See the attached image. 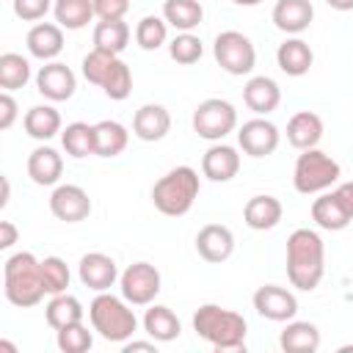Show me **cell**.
I'll return each instance as SVG.
<instances>
[{
  "label": "cell",
  "instance_id": "cell-1",
  "mask_svg": "<svg viewBox=\"0 0 353 353\" xmlns=\"http://www.w3.org/2000/svg\"><path fill=\"white\" fill-rule=\"evenodd\" d=\"M325 273V245L314 229H295L287 237V279L292 287L312 292Z\"/></svg>",
  "mask_w": 353,
  "mask_h": 353
},
{
  "label": "cell",
  "instance_id": "cell-2",
  "mask_svg": "<svg viewBox=\"0 0 353 353\" xmlns=\"http://www.w3.org/2000/svg\"><path fill=\"white\" fill-rule=\"evenodd\" d=\"M193 331L215 350H243L248 323L240 312L223 309L218 303H201L193 314Z\"/></svg>",
  "mask_w": 353,
  "mask_h": 353
},
{
  "label": "cell",
  "instance_id": "cell-3",
  "mask_svg": "<svg viewBox=\"0 0 353 353\" xmlns=\"http://www.w3.org/2000/svg\"><path fill=\"white\" fill-rule=\"evenodd\" d=\"M3 290L8 303L19 309L36 306L47 292L41 281V262L30 251H17L3 265Z\"/></svg>",
  "mask_w": 353,
  "mask_h": 353
},
{
  "label": "cell",
  "instance_id": "cell-4",
  "mask_svg": "<svg viewBox=\"0 0 353 353\" xmlns=\"http://www.w3.org/2000/svg\"><path fill=\"white\" fill-rule=\"evenodd\" d=\"M132 303L119 298V295H110L108 290L105 292H97V298L91 301L88 306V317H91V328L108 339V342H127L135 328H138V317L135 312L130 309Z\"/></svg>",
  "mask_w": 353,
  "mask_h": 353
},
{
  "label": "cell",
  "instance_id": "cell-5",
  "mask_svg": "<svg viewBox=\"0 0 353 353\" xmlns=\"http://www.w3.org/2000/svg\"><path fill=\"white\" fill-rule=\"evenodd\" d=\"M199 188H201L199 185V174L190 165H176L165 176H160L154 182V188H152V204L163 215L179 218L199 199Z\"/></svg>",
  "mask_w": 353,
  "mask_h": 353
},
{
  "label": "cell",
  "instance_id": "cell-6",
  "mask_svg": "<svg viewBox=\"0 0 353 353\" xmlns=\"http://www.w3.org/2000/svg\"><path fill=\"white\" fill-rule=\"evenodd\" d=\"M83 77L94 85H99L105 91L108 99H127L130 91H132V72L130 66L119 58V55H110V52H102V50H91L85 58H83Z\"/></svg>",
  "mask_w": 353,
  "mask_h": 353
},
{
  "label": "cell",
  "instance_id": "cell-7",
  "mask_svg": "<svg viewBox=\"0 0 353 353\" xmlns=\"http://www.w3.org/2000/svg\"><path fill=\"white\" fill-rule=\"evenodd\" d=\"M339 163L325 154L323 149L312 146V149H303L295 160V171H292V185L298 193L303 196H312V193H323L328 190L334 182H339Z\"/></svg>",
  "mask_w": 353,
  "mask_h": 353
},
{
  "label": "cell",
  "instance_id": "cell-8",
  "mask_svg": "<svg viewBox=\"0 0 353 353\" xmlns=\"http://www.w3.org/2000/svg\"><path fill=\"white\" fill-rule=\"evenodd\" d=\"M212 55H215L218 66L229 74H248L256 63V50L251 44V39L240 30L218 33L215 44H212Z\"/></svg>",
  "mask_w": 353,
  "mask_h": 353
},
{
  "label": "cell",
  "instance_id": "cell-9",
  "mask_svg": "<svg viewBox=\"0 0 353 353\" xmlns=\"http://www.w3.org/2000/svg\"><path fill=\"white\" fill-rule=\"evenodd\" d=\"M234 127H237V110L226 99L212 97L193 110V130L204 141H223Z\"/></svg>",
  "mask_w": 353,
  "mask_h": 353
},
{
  "label": "cell",
  "instance_id": "cell-10",
  "mask_svg": "<svg viewBox=\"0 0 353 353\" xmlns=\"http://www.w3.org/2000/svg\"><path fill=\"white\" fill-rule=\"evenodd\" d=\"M160 270L149 262H132L121 276H119V287H121V298L130 301L132 306H149L157 295H160Z\"/></svg>",
  "mask_w": 353,
  "mask_h": 353
},
{
  "label": "cell",
  "instance_id": "cell-11",
  "mask_svg": "<svg viewBox=\"0 0 353 353\" xmlns=\"http://www.w3.org/2000/svg\"><path fill=\"white\" fill-rule=\"evenodd\" d=\"M36 88L44 99L50 102H66L74 97V88H77V77L74 72L61 63V61H47L39 74H36Z\"/></svg>",
  "mask_w": 353,
  "mask_h": 353
},
{
  "label": "cell",
  "instance_id": "cell-12",
  "mask_svg": "<svg viewBox=\"0 0 353 353\" xmlns=\"http://www.w3.org/2000/svg\"><path fill=\"white\" fill-rule=\"evenodd\" d=\"M254 309L273 323H287L298 314V298L279 284H265L254 292Z\"/></svg>",
  "mask_w": 353,
  "mask_h": 353
},
{
  "label": "cell",
  "instance_id": "cell-13",
  "mask_svg": "<svg viewBox=\"0 0 353 353\" xmlns=\"http://www.w3.org/2000/svg\"><path fill=\"white\" fill-rule=\"evenodd\" d=\"M50 212L63 223H80L91 215V199L80 185H58L50 196Z\"/></svg>",
  "mask_w": 353,
  "mask_h": 353
},
{
  "label": "cell",
  "instance_id": "cell-14",
  "mask_svg": "<svg viewBox=\"0 0 353 353\" xmlns=\"http://www.w3.org/2000/svg\"><path fill=\"white\" fill-rule=\"evenodd\" d=\"M237 143L248 157H268L279 146V127L268 119H251L240 127Z\"/></svg>",
  "mask_w": 353,
  "mask_h": 353
},
{
  "label": "cell",
  "instance_id": "cell-15",
  "mask_svg": "<svg viewBox=\"0 0 353 353\" xmlns=\"http://www.w3.org/2000/svg\"><path fill=\"white\" fill-rule=\"evenodd\" d=\"M196 251L204 262L221 265L234 254V234L223 223H207L196 234Z\"/></svg>",
  "mask_w": 353,
  "mask_h": 353
},
{
  "label": "cell",
  "instance_id": "cell-16",
  "mask_svg": "<svg viewBox=\"0 0 353 353\" xmlns=\"http://www.w3.org/2000/svg\"><path fill=\"white\" fill-rule=\"evenodd\" d=\"M77 276H80V281H83L88 290L105 292V290H110V287L119 281V268H116L113 256H108V254H102V251H91V254H85V256L80 259Z\"/></svg>",
  "mask_w": 353,
  "mask_h": 353
},
{
  "label": "cell",
  "instance_id": "cell-17",
  "mask_svg": "<svg viewBox=\"0 0 353 353\" xmlns=\"http://www.w3.org/2000/svg\"><path fill=\"white\" fill-rule=\"evenodd\" d=\"M243 102L248 105V110H254L256 116H268L279 108L281 102V88L273 77L256 74L243 85Z\"/></svg>",
  "mask_w": 353,
  "mask_h": 353
},
{
  "label": "cell",
  "instance_id": "cell-18",
  "mask_svg": "<svg viewBox=\"0 0 353 353\" xmlns=\"http://www.w3.org/2000/svg\"><path fill=\"white\" fill-rule=\"evenodd\" d=\"M201 171L207 179L212 182H229L237 176L240 171V154L234 146H226V143H212L204 157H201Z\"/></svg>",
  "mask_w": 353,
  "mask_h": 353
},
{
  "label": "cell",
  "instance_id": "cell-19",
  "mask_svg": "<svg viewBox=\"0 0 353 353\" xmlns=\"http://www.w3.org/2000/svg\"><path fill=\"white\" fill-rule=\"evenodd\" d=\"M314 19V6L309 0H276L273 6V25L290 36L303 33Z\"/></svg>",
  "mask_w": 353,
  "mask_h": 353
},
{
  "label": "cell",
  "instance_id": "cell-20",
  "mask_svg": "<svg viewBox=\"0 0 353 353\" xmlns=\"http://www.w3.org/2000/svg\"><path fill=\"white\" fill-rule=\"evenodd\" d=\"M168 130H171V116L163 105H154V102L141 105L132 116V132L141 141H149V143L163 141L168 135Z\"/></svg>",
  "mask_w": 353,
  "mask_h": 353
},
{
  "label": "cell",
  "instance_id": "cell-21",
  "mask_svg": "<svg viewBox=\"0 0 353 353\" xmlns=\"http://www.w3.org/2000/svg\"><path fill=\"white\" fill-rule=\"evenodd\" d=\"M28 52L39 61H52L61 55L63 50V28L61 25H52V22H36L30 30H28Z\"/></svg>",
  "mask_w": 353,
  "mask_h": 353
},
{
  "label": "cell",
  "instance_id": "cell-22",
  "mask_svg": "<svg viewBox=\"0 0 353 353\" xmlns=\"http://www.w3.org/2000/svg\"><path fill=\"white\" fill-rule=\"evenodd\" d=\"M276 63H279V69L284 72V74H290V77H303L309 69H312V63H314V52H312V47L303 41V39H287L284 44H279V50H276Z\"/></svg>",
  "mask_w": 353,
  "mask_h": 353
},
{
  "label": "cell",
  "instance_id": "cell-23",
  "mask_svg": "<svg viewBox=\"0 0 353 353\" xmlns=\"http://www.w3.org/2000/svg\"><path fill=\"white\" fill-rule=\"evenodd\" d=\"M284 215V207L276 196H251L245 201V210H243V221L248 229H256V232H265V229H273L279 226Z\"/></svg>",
  "mask_w": 353,
  "mask_h": 353
},
{
  "label": "cell",
  "instance_id": "cell-24",
  "mask_svg": "<svg viewBox=\"0 0 353 353\" xmlns=\"http://www.w3.org/2000/svg\"><path fill=\"white\" fill-rule=\"evenodd\" d=\"M63 174V157L52 146H36L28 157V176L36 185H55Z\"/></svg>",
  "mask_w": 353,
  "mask_h": 353
},
{
  "label": "cell",
  "instance_id": "cell-25",
  "mask_svg": "<svg viewBox=\"0 0 353 353\" xmlns=\"http://www.w3.org/2000/svg\"><path fill=\"white\" fill-rule=\"evenodd\" d=\"M323 138V119L312 110H298L290 121H287V141L295 149H312L317 146Z\"/></svg>",
  "mask_w": 353,
  "mask_h": 353
},
{
  "label": "cell",
  "instance_id": "cell-26",
  "mask_svg": "<svg viewBox=\"0 0 353 353\" xmlns=\"http://www.w3.org/2000/svg\"><path fill=\"white\" fill-rule=\"evenodd\" d=\"M279 345L287 353H314L320 347V331L309 320H287Z\"/></svg>",
  "mask_w": 353,
  "mask_h": 353
},
{
  "label": "cell",
  "instance_id": "cell-27",
  "mask_svg": "<svg viewBox=\"0 0 353 353\" xmlns=\"http://www.w3.org/2000/svg\"><path fill=\"white\" fill-rule=\"evenodd\" d=\"M312 221L320 229H325V232H342L353 218L342 207V201L336 199V193L331 190V193H323V196H317L312 201Z\"/></svg>",
  "mask_w": 353,
  "mask_h": 353
},
{
  "label": "cell",
  "instance_id": "cell-28",
  "mask_svg": "<svg viewBox=\"0 0 353 353\" xmlns=\"http://www.w3.org/2000/svg\"><path fill=\"white\" fill-rule=\"evenodd\" d=\"M143 331L154 339V342H174L179 334H182V323L179 317L168 309V306H160V303H152L143 314Z\"/></svg>",
  "mask_w": 353,
  "mask_h": 353
},
{
  "label": "cell",
  "instance_id": "cell-29",
  "mask_svg": "<svg viewBox=\"0 0 353 353\" xmlns=\"http://www.w3.org/2000/svg\"><path fill=\"white\" fill-rule=\"evenodd\" d=\"M83 314H85L83 303L74 295H69V292L52 295L50 303L44 306V317H47V325L52 331H61V328H66L72 323H83Z\"/></svg>",
  "mask_w": 353,
  "mask_h": 353
},
{
  "label": "cell",
  "instance_id": "cell-30",
  "mask_svg": "<svg viewBox=\"0 0 353 353\" xmlns=\"http://www.w3.org/2000/svg\"><path fill=\"white\" fill-rule=\"evenodd\" d=\"M163 19L176 28L179 33H190L193 28L201 25L204 8L199 0H165L163 3Z\"/></svg>",
  "mask_w": 353,
  "mask_h": 353
},
{
  "label": "cell",
  "instance_id": "cell-31",
  "mask_svg": "<svg viewBox=\"0 0 353 353\" xmlns=\"http://www.w3.org/2000/svg\"><path fill=\"white\" fill-rule=\"evenodd\" d=\"M130 44V25L124 19H99L94 28V50L119 55Z\"/></svg>",
  "mask_w": 353,
  "mask_h": 353
},
{
  "label": "cell",
  "instance_id": "cell-32",
  "mask_svg": "<svg viewBox=\"0 0 353 353\" xmlns=\"http://www.w3.org/2000/svg\"><path fill=\"white\" fill-rule=\"evenodd\" d=\"M25 124V132L36 141H50L61 132V113L52 108V105H36L25 113L22 119Z\"/></svg>",
  "mask_w": 353,
  "mask_h": 353
},
{
  "label": "cell",
  "instance_id": "cell-33",
  "mask_svg": "<svg viewBox=\"0 0 353 353\" xmlns=\"http://www.w3.org/2000/svg\"><path fill=\"white\" fill-rule=\"evenodd\" d=\"M94 138H97V157H116L127 149L130 143V132L124 124L105 119L94 124Z\"/></svg>",
  "mask_w": 353,
  "mask_h": 353
},
{
  "label": "cell",
  "instance_id": "cell-34",
  "mask_svg": "<svg viewBox=\"0 0 353 353\" xmlns=\"http://www.w3.org/2000/svg\"><path fill=\"white\" fill-rule=\"evenodd\" d=\"M52 14H55V22L66 30H80L97 17L94 0H55Z\"/></svg>",
  "mask_w": 353,
  "mask_h": 353
},
{
  "label": "cell",
  "instance_id": "cell-35",
  "mask_svg": "<svg viewBox=\"0 0 353 353\" xmlns=\"http://www.w3.org/2000/svg\"><path fill=\"white\" fill-rule=\"evenodd\" d=\"M61 143L66 149V154L72 157H88V154H97V138H94V124H85V121H72L66 124V130L61 132Z\"/></svg>",
  "mask_w": 353,
  "mask_h": 353
},
{
  "label": "cell",
  "instance_id": "cell-36",
  "mask_svg": "<svg viewBox=\"0 0 353 353\" xmlns=\"http://www.w3.org/2000/svg\"><path fill=\"white\" fill-rule=\"evenodd\" d=\"M30 80V63L19 52H3L0 55V88L3 91H17L25 88Z\"/></svg>",
  "mask_w": 353,
  "mask_h": 353
},
{
  "label": "cell",
  "instance_id": "cell-37",
  "mask_svg": "<svg viewBox=\"0 0 353 353\" xmlns=\"http://www.w3.org/2000/svg\"><path fill=\"white\" fill-rule=\"evenodd\" d=\"M168 39V22L163 17H154V14H146L138 25H135V41L141 50L152 52L157 47H163Z\"/></svg>",
  "mask_w": 353,
  "mask_h": 353
},
{
  "label": "cell",
  "instance_id": "cell-38",
  "mask_svg": "<svg viewBox=\"0 0 353 353\" xmlns=\"http://www.w3.org/2000/svg\"><path fill=\"white\" fill-rule=\"evenodd\" d=\"M69 279H72L69 265H66L61 256H44V259H41V281H44V292H47V295L66 292Z\"/></svg>",
  "mask_w": 353,
  "mask_h": 353
},
{
  "label": "cell",
  "instance_id": "cell-39",
  "mask_svg": "<svg viewBox=\"0 0 353 353\" xmlns=\"http://www.w3.org/2000/svg\"><path fill=\"white\" fill-rule=\"evenodd\" d=\"M55 342H58V350H63V353H85L94 345V336L83 323H72V325L55 331Z\"/></svg>",
  "mask_w": 353,
  "mask_h": 353
},
{
  "label": "cell",
  "instance_id": "cell-40",
  "mask_svg": "<svg viewBox=\"0 0 353 353\" xmlns=\"http://www.w3.org/2000/svg\"><path fill=\"white\" fill-rule=\"evenodd\" d=\"M168 55H171L176 63L190 66V63H196V61L204 55V44H201V39L193 36V33H176V36L171 39V44H168Z\"/></svg>",
  "mask_w": 353,
  "mask_h": 353
},
{
  "label": "cell",
  "instance_id": "cell-41",
  "mask_svg": "<svg viewBox=\"0 0 353 353\" xmlns=\"http://www.w3.org/2000/svg\"><path fill=\"white\" fill-rule=\"evenodd\" d=\"M52 6V0H14V14L25 22H39Z\"/></svg>",
  "mask_w": 353,
  "mask_h": 353
},
{
  "label": "cell",
  "instance_id": "cell-42",
  "mask_svg": "<svg viewBox=\"0 0 353 353\" xmlns=\"http://www.w3.org/2000/svg\"><path fill=\"white\" fill-rule=\"evenodd\" d=\"M94 11L99 19H124L130 11V0H94Z\"/></svg>",
  "mask_w": 353,
  "mask_h": 353
},
{
  "label": "cell",
  "instance_id": "cell-43",
  "mask_svg": "<svg viewBox=\"0 0 353 353\" xmlns=\"http://www.w3.org/2000/svg\"><path fill=\"white\" fill-rule=\"evenodd\" d=\"M17 99L11 97V91H3L0 94V130H8L14 121H17Z\"/></svg>",
  "mask_w": 353,
  "mask_h": 353
},
{
  "label": "cell",
  "instance_id": "cell-44",
  "mask_svg": "<svg viewBox=\"0 0 353 353\" xmlns=\"http://www.w3.org/2000/svg\"><path fill=\"white\" fill-rule=\"evenodd\" d=\"M17 237H19L17 226H14L11 221H0V248H3V251L11 248V245L17 243Z\"/></svg>",
  "mask_w": 353,
  "mask_h": 353
},
{
  "label": "cell",
  "instance_id": "cell-45",
  "mask_svg": "<svg viewBox=\"0 0 353 353\" xmlns=\"http://www.w3.org/2000/svg\"><path fill=\"white\" fill-rule=\"evenodd\" d=\"M336 199L342 201V207L350 212V218H353V182H342V185H336Z\"/></svg>",
  "mask_w": 353,
  "mask_h": 353
},
{
  "label": "cell",
  "instance_id": "cell-46",
  "mask_svg": "<svg viewBox=\"0 0 353 353\" xmlns=\"http://www.w3.org/2000/svg\"><path fill=\"white\" fill-rule=\"evenodd\" d=\"M132 350H149V353H157L154 339H152V342H135V339L130 342V339H127V342H124V353H132Z\"/></svg>",
  "mask_w": 353,
  "mask_h": 353
},
{
  "label": "cell",
  "instance_id": "cell-47",
  "mask_svg": "<svg viewBox=\"0 0 353 353\" xmlns=\"http://www.w3.org/2000/svg\"><path fill=\"white\" fill-rule=\"evenodd\" d=\"M334 11H353V0H325Z\"/></svg>",
  "mask_w": 353,
  "mask_h": 353
},
{
  "label": "cell",
  "instance_id": "cell-48",
  "mask_svg": "<svg viewBox=\"0 0 353 353\" xmlns=\"http://www.w3.org/2000/svg\"><path fill=\"white\" fill-rule=\"evenodd\" d=\"M8 196H11V185H8V176H3V199H0V207L8 204Z\"/></svg>",
  "mask_w": 353,
  "mask_h": 353
},
{
  "label": "cell",
  "instance_id": "cell-49",
  "mask_svg": "<svg viewBox=\"0 0 353 353\" xmlns=\"http://www.w3.org/2000/svg\"><path fill=\"white\" fill-rule=\"evenodd\" d=\"M234 6H259L262 0H232Z\"/></svg>",
  "mask_w": 353,
  "mask_h": 353
}]
</instances>
